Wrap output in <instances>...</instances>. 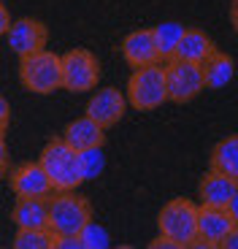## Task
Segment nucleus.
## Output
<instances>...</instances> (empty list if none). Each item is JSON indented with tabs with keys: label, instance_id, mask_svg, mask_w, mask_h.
I'll return each mask as SVG.
<instances>
[{
	"label": "nucleus",
	"instance_id": "nucleus-10",
	"mask_svg": "<svg viewBox=\"0 0 238 249\" xmlns=\"http://www.w3.org/2000/svg\"><path fill=\"white\" fill-rule=\"evenodd\" d=\"M8 174H11V190L17 198H49L54 193V184L41 162H22Z\"/></svg>",
	"mask_w": 238,
	"mask_h": 249
},
{
	"label": "nucleus",
	"instance_id": "nucleus-13",
	"mask_svg": "<svg viewBox=\"0 0 238 249\" xmlns=\"http://www.w3.org/2000/svg\"><path fill=\"white\" fill-rule=\"evenodd\" d=\"M63 141L73 152H82V149H89V146H103L106 143V130L84 114V117L68 122V127L63 130Z\"/></svg>",
	"mask_w": 238,
	"mask_h": 249
},
{
	"label": "nucleus",
	"instance_id": "nucleus-28",
	"mask_svg": "<svg viewBox=\"0 0 238 249\" xmlns=\"http://www.w3.org/2000/svg\"><path fill=\"white\" fill-rule=\"evenodd\" d=\"M227 214H230L233 225L238 228V190H236V195L230 198V203H227Z\"/></svg>",
	"mask_w": 238,
	"mask_h": 249
},
{
	"label": "nucleus",
	"instance_id": "nucleus-3",
	"mask_svg": "<svg viewBox=\"0 0 238 249\" xmlns=\"http://www.w3.org/2000/svg\"><path fill=\"white\" fill-rule=\"evenodd\" d=\"M19 81L27 92L49 95L54 89H63V65L60 57L49 49H41L35 54H27L19 60Z\"/></svg>",
	"mask_w": 238,
	"mask_h": 249
},
{
	"label": "nucleus",
	"instance_id": "nucleus-26",
	"mask_svg": "<svg viewBox=\"0 0 238 249\" xmlns=\"http://www.w3.org/2000/svg\"><path fill=\"white\" fill-rule=\"evenodd\" d=\"M149 249H179V244H176V241H170L168 236H163V233H160V236H157L154 241L149 244Z\"/></svg>",
	"mask_w": 238,
	"mask_h": 249
},
{
	"label": "nucleus",
	"instance_id": "nucleus-11",
	"mask_svg": "<svg viewBox=\"0 0 238 249\" xmlns=\"http://www.w3.org/2000/svg\"><path fill=\"white\" fill-rule=\"evenodd\" d=\"M125 106H127V100L117 87H103L89 98L87 117L95 119L103 130H108V127H114L119 119L125 117Z\"/></svg>",
	"mask_w": 238,
	"mask_h": 249
},
{
	"label": "nucleus",
	"instance_id": "nucleus-29",
	"mask_svg": "<svg viewBox=\"0 0 238 249\" xmlns=\"http://www.w3.org/2000/svg\"><path fill=\"white\" fill-rule=\"evenodd\" d=\"M230 22H233V27H236V33H238V0L233 3V8H230Z\"/></svg>",
	"mask_w": 238,
	"mask_h": 249
},
{
	"label": "nucleus",
	"instance_id": "nucleus-25",
	"mask_svg": "<svg viewBox=\"0 0 238 249\" xmlns=\"http://www.w3.org/2000/svg\"><path fill=\"white\" fill-rule=\"evenodd\" d=\"M8 122H11V106H8V100L0 95V133H6Z\"/></svg>",
	"mask_w": 238,
	"mask_h": 249
},
{
	"label": "nucleus",
	"instance_id": "nucleus-2",
	"mask_svg": "<svg viewBox=\"0 0 238 249\" xmlns=\"http://www.w3.org/2000/svg\"><path fill=\"white\" fill-rule=\"evenodd\" d=\"M127 103L138 111H154L168 103V81H165L163 62H152L133 71L127 81Z\"/></svg>",
	"mask_w": 238,
	"mask_h": 249
},
{
	"label": "nucleus",
	"instance_id": "nucleus-21",
	"mask_svg": "<svg viewBox=\"0 0 238 249\" xmlns=\"http://www.w3.org/2000/svg\"><path fill=\"white\" fill-rule=\"evenodd\" d=\"M76 160H79V174L82 179H98L106 168V157H103V146H89V149L76 152Z\"/></svg>",
	"mask_w": 238,
	"mask_h": 249
},
{
	"label": "nucleus",
	"instance_id": "nucleus-23",
	"mask_svg": "<svg viewBox=\"0 0 238 249\" xmlns=\"http://www.w3.org/2000/svg\"><path fill=\"white\" fill-rule=\"evenodd\" d=\"M51 249H84L82 236H54V247Z\"/></svg>",
	"mask_w": 238,
	"mask_h": 249
},
{
	"label": "nucleus",
	"instance_id": "nucleus-12",
	"mask_svg": "<svg viewBox=\"0 0 238 249\" xmlns=\"http://www.w3.org/2000/svg\"><path fill=\"white\" fill-rule=\"evenodd\" d=\"M122 57H125L130 68H144V65H152V62H160L154 38H152V27L127 33L125 41H122Z\"/></svg>",
	"mask_w": 238,
	"mask_h": 249
},
{
	"label": "nucleus",
	"instance_id": "nucleus-22",
	"mask_svg": "<svg viewBox=\"0 0 238 249\" xmlns=\"http://www.w3.org/2000/svg\"><path fill=\"white\" fill-rule=\"evenodd\" d=\"M79 236H82L84 249H106L108 244H111V236H108V231H106V228H101V225H95L92 219L84 225V231L79 233Z\"/></svg>",
	"mask_w": 238,
	"mask_h": 249
},
{
	"label": "nucleus",
	"instance_id": "nucleus-9",
	"mask_svg": "<svg viewBox=\"0 0 238 249\" xmlns=\"http://www.w3.org/2000/svg\"><path fill=\"white\" fill-rule=\"evenodd\" d=\"M11 46V52L22 60L27 54H35V52L46 49V41H49V30L41 19H30V17H22V19H14L8 25L6 36H3Z\"/></svg>",
	"mask_w": 238,
	"mask_h": 249
},
{
	"label": "nucleus",
	"instance_id": "nucleus-4",
	"mask_svg": "<svg viewBox=\"0 0 238 249\" xmlns=\"http://www.w3.org/2000/svg\"><path fill=\"white\" fill-rule=\"evenodd\" d=\"M38 162L44 165L46 176L54 184V193H68V190H79L82 187V174H79V160L76 152L70 149L63 138H51L44 146Z\"/></svg>",
	"mask_w": 238,
	"mask_h": 249
},
{
	"label": "nucleus",
	"instance_id": "nucleus-5",
	"mask_svg": "<svg viewBox=\"0 0 238 249\" xmlns=\"http://www.w3.org/2000/svg\"><path fill=\"white\" fill-rule=\"evenodd\" d=\"M195 222H198V206L187 198H173L160 209L157 228L163 236L179 244V249L192 247L195 241Z\"/></svg>",
	"mask_w": 238,
	"mask_h": 249
},
{
	"label": "nucleus",
	"instance_id": "nucleus-15",
	"mask_svg": "<svg viewBox=\"0 0 238 249\" xmlns=\"http://www.w3.org/2000/svg\"><path fill=\"white\" fill-rule=\"evenodd\" d=\"M201 73H203V87L206 89H222L225 84H230L233 73H236V65H233V57L222 54L217 46L203 57L201 62Z\"/></svg>",
	"mask_w": 238,
	"mask_h": 249
},
{
	"label": "nucleus",
	"instance_id": "nucleus-19",
	"mask_svg": "<svg viewBox=\"0 0 238 249\" xmlns=\"http://www.w3.org/2000/svg\"><path fill=\"white\" fill-rule=\"evenodd\" d=\"M184 33V25L179 22H163V25L152 27V38H154V46H157V54H160V62L170 60L176 52V44Z\"/></svg>",
	"mask_w": 238,
	"mask_h": 249
},
{
	"label": "nucleus",
	"instance_id": "nucleus-14",
	"mask_svg": "<svg viewBox=\"0 0 238 249\" xmlns=\"http://www.w3.org/2000/svg\"><path fill=\"white\" fill-rule=\"evenodd\" d=\"M236 190H238V181H233L230 176L220 174V171L208 168V174L203 176V181H201V190H198V195H201V206L227 209V203H230V198L236 195Z\"/></svg>",
	"mask_w": 238,
	"mask_h": 249
},
{
	"label": "nucleus",
	"instance_id": "nucleus-24",
	"mask_svg": "<svg viewBox=\"0 0 238 249\" xmlns=\"http://www.w3.org/2000/svg\"><path fill=\"white\" fill-rule=\"evenodd\" d=\"M8 171H11V162H8V146H6V136L0 133V179L8 176Z\"/></svg>",
	"mask_w": 238,
	"mask_h": 249
},
{
	"label": "nucleus",
	"instance_id": "nucleus-8",
	"mask_svg": "<svg viewBox=\"0 0 238 249\" xmlns=\"http://www.w3.org/2000/svg\"><path fill=\"white\" fill-rule=\"evenodd\" d=\"M233 228H236V225H233L227 209L198 206V222H195V241H192V247H206V249L222 247V241L227 238V233H230Z\"/></svg>",
	"mask_w": 238,
	"mask_h": 249
},
{
	"label": "nucleus",
	"instance_id": "nucleus-16",
	"mask_svg": "<svg viewBox=\"0 0 238 249\" xmlns=\"http://www.w3.org/2000/svg\"><path fill=\"white\" fill-rule=\"evenodd\" d=\"M11 219L17 228H49L46 198H17Z\"/></svg>",
	"mask_w": 238,
	"mask_h": 249
},
{
	"label": "nucleus",
	"instance_id": "nucleus-27",
	"mask_svg": "<svg viewBox=\"0 0 238 249\" xmlns=\"http://www.w3.org/2000/svg\"><path fill=\"white\" fill-rule=\"evenodd\" d=\"M8 25H11V17H8V8L3 6V3H0V38L6 36Z\"/></svg>",
	"mask_w": 238,
	"mask_h": 249
},
{
	"label": "nucleus",
	"instance_id": "nucleus-6",
	"mask_svg": "<svg viewBox=\"0 0 238 249\" xmlns=\"http://www.w3.org/2000/svg\"><path fill=\"white\" fill-rule=\"evenodd\" d=\"M63 65V89L89 92L101 81V62L89 49H70L60 57Z\"/></svg>",
	"mask_w": 238,
	"mask_h": 249
},
{
	"label": "nucleus",
	"instance_id": "nucleus-1",
	"mask_svg": "<svg viewBox=\"0 0 238 249\" xmlns=\"http://www.w3.org/2000/svg\"><path fill=\"white\" fill-rule=\"evenodd\" d=\"M46 206H49V231L54 236H79L84 225L92 219V203L76 195V190L57 195L51 193L46 198Z\"/></svg>",
	"mask_w": 238,
	"mask_h": 249
},
{
	"label": "nucleus",
	"instance_id": "nucleus-18",
	"mask_svg": "<svg viewBox=\"0 0 238 249\" xmlns=\"http://www.w3.org/2000/svg\"><path fill=\"white\" fill-rule=\"evenodd\" d=\"M208 168L220 171V174L230 176L233 181H238V136H227L214 146Z\"/></svg>",
	"mask_w": 238,
	"mask_h": 249
},
{
	"label": "nucleus",
	"instance_id": "nucleus-7",
	"mask_svg": "<svg viewBox=\"0 0 238 249\" xmlns=\"http://www.w3.org/2000/svg\"><path fill=\"white\" fill-rule=\"evenodd\" d=\"M165 81H168V100L173 103H189L203 92V73L198 62L187 60H165Z\"/></svg>",
	"mask_w": 238,
	"mask_h": 249
},
{
	"label": "nucleus",
	"instance_id": "nucleus-20",
	"mask_svg": "<svg viewBox=\"0 0 238 249\" xmlns=\"http://www.w3.org/2000/svg\"><path fill=\"white\" fill-rule=\"evenodd\" d=\"M11 247L14 249H51L54 247V233L49 228H17Z\"/></svg>",
	"mask_w": 238,
	"mask_h": 249
},
{
	"label": "nucleus",
	"instance_id": "nucleus-17",
	"mask_svg": "<svg viewBox=\"0 0 238 249\" xmlns=\"http://www.w3.org/2000/svg\"><path fill=\"white\" fill-rule=\"evenodd\" d=\"M211 49H214L211 38L203 30H198V27H184L182 38H179V44H176L173 57L176 60H187V62H201Z\"/></svg>",
	"mask_w": 238,
	"mask_h": 249
}]
</instances>
